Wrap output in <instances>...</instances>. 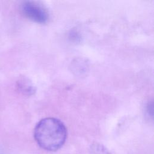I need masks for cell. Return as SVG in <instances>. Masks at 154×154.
Masks as SVG:
<instances>
[{"label": "cell", "mask_w": 154, "mask_h": 154, "mask_svg": "<svg viewBox=\"0 0 154 154\" xmlns=\"http://www.w3.org/2000/svg\"><path fill=\"white\" fill-rule=\"evenodd\" d=\"M34 136L38 145L47 151H56L64 144L67 130L60 120L47 117L42 119L36 125Z\"/></svg>", "instance_id": "1"}, {"label": "cell", "mask_w": 154, "mask_h": 154, "mask_svg": "<svg viewBox=\"0 0 154 154\" xmlns=\"http://www.w3.org/2000/svg\"><path fill=\"white\" fill-rule=\"evenodd\" d=\"M22 11L26 17L37 23H44L49 18L46 10L42 5L35 2H24L22 5Z\"/></svg>", "instance_id": "2"}, {"label": "cell", "mask_w": 154, "mask_h": 154, "mask_svg": "<svg viewBox=\"0 0 154 154\" xmlns=\"http://www.w3.org/2000/svg\"><path fill=\"white\" fill-rule=\"evenodd\" d=\"M17 87L22 92L27 94H31L34 90L33 87L29 82L25 79H22L17 81Z\"/></svg>", "instance_id": "3"}, {"label": "cell", "mask_w": 154, "mask_h": 154, "mask_svg": "<svg viewBox=\"0 0 154 154\" xmlns=\"http://www.w3.org/2000/svg\"><path fill=\"white\" fill-rule=\"evenodd\" d=\"M146 111L148 114L152 117H153V103L152 102L151 103H148L146 107Z\"/></svg>", "instance_id": "4"}]
</instances>
